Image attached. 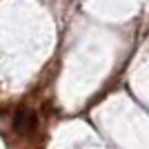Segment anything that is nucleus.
Wrapping results in <instances>:
<instances>
[{"mask_svg": "<svg viewBox=\"0 0 149 149\" xmlns=\"http://www.w3.org/2000/svg\"><path fill=\"white\" fill-rule=\"evenodd\" d=\"M38 129V113L31 107H20L13 113V131L20 136H31Z\"/></svg>", "mask_w": 149, "mask_h": 149, "instance_id": "nucleus-1", "label": "nucleus"}]
</instances>
